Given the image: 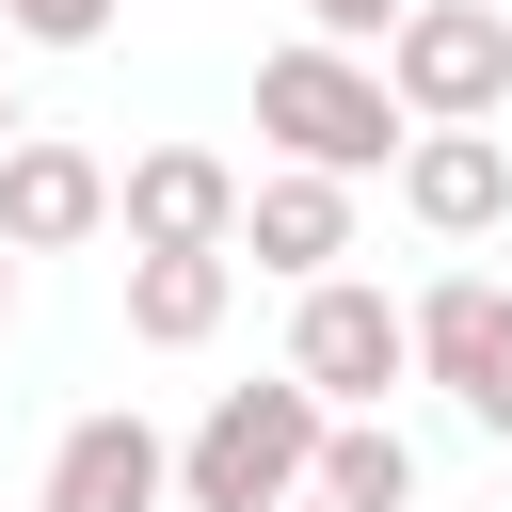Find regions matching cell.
I'll use <instances>...</instances> for the list:
<instances>
[{"instance_id": "6da1fadb", "label": "cell", "mask_w": 512, "mask_h": 512, "mask_svg": "<svg viewBox=\"0 0 512 512\" xmlns=\"http://www.w3.org/2000/svg\"><path fill=\"white\" fill-rule=\"evenodd\" d=\"M320 448H336V400L304 368L224 384L192 416V448H176V512H288V496H320Z\"/></svg>"}, {"instance_id": "7a4b0ae2", "label": "cell", "mask_w": 512, "mask_h": 512, "mask_svg": "<svg viewBox=\"0 0 512 512\" xmlns=\"http://www.w3.org/2000/svg\"><path fill=\"white\" fill-rule=\"evenodd\" d=\"M256 128H272V160H304V176H384V160L416 144L400 80H384L368 48H336V32H288V48L256 64Z\"/></svg>"}, {"instance_id": "3957f363", "label": "cell", "mask_w": 512, "mask_h": 512, "mask_svg": "<svg viewBox=\"0 0 512 512\" xmlns=\"http://www.w3.org/2000/svg\"><path fill=\"white\" fill-rule=\"evenodd\" d=\"M384 80H400L416 128H496L512 112V16L496 0H416L384 32Z\"/></svg>"}, {"instance_id": "277c9868", "label": "cell", "mask_w": 512, "mask_h": 512, "mask_svg": "<svg viewBox=\"0 0 512 512\" xmlns=\"http://www.w3.org/2000/svg\"><path fill=\"white\" fill-rule=\"evenodd\" d=\"M240 208H256V176H240L224 144H144V160L112 176L128 256H240Z\"/></svg>"}, {"instance_id": "5b68a950", "label": "cell", "mask_w": 512, "mask_h": 512, "mask_svg": "<svg viewBox=\"0 0 512 512\" xmlns=\"http://www.w3.org/2000/svg\"><path fill=\"white\" fill-rule=\"evenodd\" d=\"M288 368L336 400V416H384V384H416V304H384V288H304V320H288Z\"/></svg>"}, {"instance_id": "8992f818", "label": "cell", "mask_w": 512, "mask_h": 512, "mask_svg": "<svg viewBox=\"0 0 512 512\" xmlns=\"http://www.w3.org/2000/svg\"><path fill=\"white\" fill-rule=\"evenodd\" d=\"M416 384H448V400L512 448V288H496V272H448V288L416 304Z\"/></svg>"}, {"instance_id": "52a82bcc", "label": "cell", "mask_w": 512, "mask_h": 512, "mask_svg": "<svg viewBox=\"0 0 512 512\" xmlns=\"http://www.w3.org/2000/svg\"><path fill=\"white\" fill-rule=\"evenodd\" d=\"M96 224H112V160H96V144H64V128L0 144V240H16V256H64V240H96Z\"/></svg>"}, {"instance_id": "ba28073f", "label": "cell", "mask_w": 512, "mask_h": 512, "mask_svg": "<svg viewBox=\"0 0 512 512\" xmlns=\"http://www.w3.org/2000/svg\"><path fill=\"white\" fill-rule=\"evenodd\" d=\"M400 208H416L432 240H496V224H512V144H496V128H416V144H400Z\"/></svg>"}, {"instance_id": "9c48e42d", "label": "cell", "mask_w": 512, "mask_h": 512, "mask_svg": "<svg viewBox=\"0 0 512 512\" xmlns=\"http://www.w3.org/2000/svg\"><path fill=\"white\" fill-rule=\"evenodd\" d=\"M240 256H256V272H288V288H336V256H352V176L272 160V176H256V208H240Z\"/></svg>"}, {"instance_id": "30bf717a", "label": "cell", "mask_w": 512, "mask_h": 512, "mask_svg": "<svg viewBox=\"0 0 512 512\" xmlns=\"http://www.w3.org/2000/svg\"><path fill=\"white\" fill-rule=\"evenodd\" d=\"M176 496V448L144 432V416H80L64 448H48V496L32 512H160Z\"/></svg>"}, {"instance_id": "8fae6325", "label": "cell", "mask_w": 512, "mask_h": 512, "mask_svg": "<svg viewBox=\"0 0 512 512\" xmlns=\"http://www.w3.org/2000/svg\"><path fill=\"white\" fill-rule=\"evenodd\" d=\"M240 304V256H128V336L144 352H208Z\"/></svg>"}, {"instance_id": "7c38bea8", "label": "cell", "mask_w": 512, "mask_h": 512, "mask_svg": "<svg viewBox=\"0 0 512 512\" xmlns=\"http://www.w3.org/2000/svg\"><path fill=\"white\" fill-rule=\"evenodd\" d=\"M320 496H336V512H416V448H400L384 416H336V448H320Z\"/></svg>"}, {"instance_id": "4fadbf2b", "label": "cell", "mask_w": 512, "mask_h": 512, "mask_svg": "<svg viewBox=\"0 0 512 512\" xmlns=\"http://www.w3.org/2000/svg\"><path fill=\"white\" fill-rule=\"evenodd\" d=\"M0 32H32V48H96L112 0H0Z\"/></svg>"}, {"instance_id": "5bb4252c", "label": "cell", "mask_w": 512, "mask_h": 512, "mask_svg": "<svg viewBox=\"0 0 512 512\" xmlns=\"http://www.w3.org/2000/svg\"><path fill=\"white\" fill-rule=\"evenodd\" d=\"M400 16H416V0H304V32H336V48H384Z\"/></svg>"}, {"instance_id": "9a60e30c", "label": "cell", "mask_w": 512, "mask_h": 512, "mask_svg": "<svg viewBox=\"0 0 512 512\" xmlns=\"http://www.w3.org/2000/svg\"><path fill=\"white\" fill-rule=\"evenodd\" d=\"M0 336H16V240H0Z\"/></svg>"}, {"instance_id": "2e32d148", "label": "cell", "mask_w": 512, "mask_h": 512, "mask_svg": "<svg viewBox=\"0 0 512 512\" xmlns=\"http://www.w3.org/2000/svg\"><path fill=\"white\" fill-rule=\"evenodd\" d=\"M0 144H32V112H16V96H0Z\"/></svg>"}, {"instance_id": "e0dca14e", "label": "cell", "mask_w": 512, "mask_h": 512, "mask_svg": "<svg viewBox=\"0 0 512 512\" xmlns=\"http://www.w3.org/2000/svg\"><path fill=\"white\" fill-rule=\"evenodd\" d=\"M288 512H336V496H288Z\"/></svg>"}]
</instances>
